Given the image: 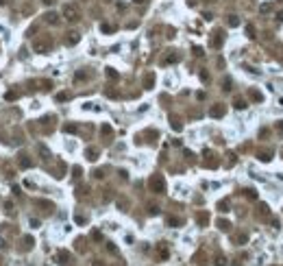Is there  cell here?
<instances>
[{
	"label": "cell",
	"mask_w": 283,
	"mask_h": 266,
	"mask_svg": "<svg viewBox=\"0 0 283 266\" xmlns=\"http://www.w3.org/2000/svg\"><path fill=\"white\" fill-rule=\"evenodd\" d=\"M148 188H150L155 194H163V192H166V179L161 177V175H152L150 181H148Z\"/></svg>",
	"instance_id": "cell-2"
},
{
	"label": "cell",
	"mask_w": 283,
	"mask_h": 266,
	"mask_svg": "<svg viewBox=\"0 0 283 266\" xmlns=\"http://www.w3.org/2000/svg\"><path fill=\"white\" fill-rule=\"evenodd\" d=\"M44 20H46L48 24H57V22H59V15H57V13H46Z\"/></svg>",
	"instance_id": "cell-9"
},
{
	"label": "cell",
	"mask_w": 283,
	"mask_h": 266,
	"mask_svg": "<svg viewBox=\"0 0 283 266\" xmlns=\"http://www.w3.org/2000/svg\"><path fill=\"white\" fill-rule=\"evenodd\" d=\"M92 266H105V264H100V262H94V264H92Z\"/></svg>",
	"instance_id": "cell-36"
},
{
	"label": "cell",
	"mask_w": 283,
	"mask_h": 266,
	"mask_svg": "<svg viewBox=\"0 0 283 266\" xmlns=\"http://www.w3.org/2000/svg\"><path fill=\"white\" fill-rule=\"evenodd\" d=\"M148 212L155 216V214H159V207H157V205H150V210H148Z\"/></svg>",
	"instance_id": "cell-29"
},
{
	"label": "cell",
	"mask_w": 283,
	"mask_h": 266,
	"mask_svg": "<svg viewBox=\"0 0 283 266\" xmlns=\"http://www.w3.org/2000/svg\"><path fill=\"white\" fill-rule=\"evenodd\" d=\"M42 2H44V4H52L54 0H42Z\"/></svg>",
	"instance_id": "cell-35"
},
{
	"label": "cell",
	"mask_w": 283,
	"mask_h": 266,
	"mask_svg": "<svg viewBox=\"0 0 283 266\" xmlns=\"http://www.w3.org/2000/svg\"><path fill=\"white\" fill-rule=\"evenodd\" d=\"M246 33H248V37H255V26L248 24V26H246Z\"/></svg>",
	"instance_id": "cell-24"
},
{
	"label": "cell",
	"mask_w": 283,
	"mask_h": 266,
	"mask_svg": "<svg viewBox=\"0 0 283 266\" xmlns=\"http://www.w3.org/2000/svg\"><path fill=\"white\" fill-rule=\"evenodd\" d=\"M246 196H248V199H255L257 194H255V190H246Z\"/></svg>",
	"instance_id": "cell-30"
},
{
	"label": "cell",
	"mask_w": 283,
	"mask_h": 266,
	"mask_svg": "<svg viewBox=\"0 0 283 266\" xmlns=\"http://www.w3.org/2000/svg\"><path fill=\"white\" fill-rule=\"evenodd\" d=\"M79 42H81V35H79L76 31L68 33V37H65V44H68V46H74V44H79Z\"/></svg>",
	"instance_id": "cell-5"
},
{
	"label": "cell",
	"mask_w": 283,
	"mask_h": 266,
	"mask_svg": "<svg viewBox=\"0 0 283 266\" xmlns=\"http://www.w3.org/2000/svg\"><path fill=\"white\" fill-rule=\"evenodd\" d=\"M31 227H35V229H37V227H39V221H37V218H31Z\"/></svg>",
	"instance_id": "cell-33"
},
{
	"label": "cell",
	"mask_w": 283,
	"mask_h": 266,
	"mask_svg": "<svg viewBox=\"0 0 283 266\" xmlns=\"http://www.w3.org/2000/svg\"><path fill=\"white\" fill-rule=\"evenodd\" d=\"M59 260H63V266H70V253L68 251H61L59 253Z\"/></svg>",
	"instance_id": "cell-10"
},
{
	"label": "cell",
	"mask_w": 283,
	"mask_h": 266,
	"mask_svg": "<svg viewBox=\"0 0 283 266\" xmlns=\"http://www.w3.org/2000/svg\"><path fill=\"white\" fill-rule=\"evenodd\" d=\"M85 155H87V159H90V162H96V159H98V148H87V151H85Z\"/></svg>",
	"instance_id": "cell-7"
},
{
	"label": "cell",
	"mask_w": 283,
	"mask_h": 266,
	"mask_svg": "<svg viewBox=\"0 0 283 266\" xmlns=\"http://www.w3.org/2000/svg\"><path fill=\"white\" fill-rule=\"evenodd\" d=\"M214 264H216V266H224V264H227V258H222V255H218Z\"/></svg>",
	"instance_id": "cell-17"
},
{
	"label": "cell",
	"mask_w": 283,
	"mask_h": 266,
	"mask_svg": "<svg viewBox=\"0 0 283 266\" xmlns=\"http://www.w3.org/2000/svg\"><path fill=\"white\" fill-rule=\"evenodd\" d=\"M168 225H170V227H179V225H183V221L177 218V216H170V218H168Z\"/></svg>",
	"instance_id": "cell-13"
},
{
	"label": "cell",
	"mask_w": 283,
	"mask_h": 266,
	"mask_svg": "<svg viewBox=\"0 0 283 266\" xmlns=\"http://www.w3.org/2000/svg\"><path fill=\"white\" fill-rule=\"evenodd\" d=\"M259 212H261V216H268V205L261 203V205H259Z\"/></svg>",
	"instance_id": "cell-22"
},
{
	"label": "cell",
	"mask_w": 283,
	"mask_h": 266,
	"mask_svg": "<svg viewBox=\"0 0 283 266\" xmlns=\"http://www.w3.org/2000/svg\"><path fill=\"white\" fill-rule=\"evenodd\" d=\"M107 77H109V79H118V72H116L113 68H107Z\"/></svg>",
	"instance_id": "cell-18"
},
{
	"label": "cell",
	"mask_w": 283,
	"mask_h": 266,
	"mask_svg": "<svg viewBox=\"0 0 283 266\" xmlns=\"http://www.w3.org/2000/svg\"><path fill=\"white\" fill-rule=\"evenodd\" d=\"M50 48H52V42H50V40H46V42H44V40L35 42V50H37L39 55H46V52L50 50Z\"/></svg>",
	"instance_id": "cell-3"
},
{
	"label": "cell",
	"mask_w": 283,
	"mask_h": 266,
	"mask_svg": "<svg viewBox=\"0 0 283 266\" xmlns=\"http://www.w3.org/2000/svg\"><path fill=\"white\" fill-rule=\"evenodd\" d=\"M218 227H220L222 231H229V227H231V225H229L227 221H220V222H218Z\"/></svg>",
	"instance_id": "cell-20"
},
{
	"label": "cell",
	"mask_w": 283,
	"mask_h": 266,
	"mask_svg": "<svg viewBox=\"0 0 283 266\" xmlns=\"http://www.w3.org/2000/svg\"><path fill=\"white\" fill-rule=\"evenodd\" d=\"M250 98H253V100H264V96H261L259 92H255V89L250 92Z\"/></svg>",
	"instance_id": "cell-19"
},
{
	"label": "cell",
	"mask_w": 283,
	"mask_h": 266,
	"mask_svg": "<svg viewBox=\"0 0 283 266\" xmlns=\"http://www.w3.org/2000/svg\"><path fill=\"white\" fill-rule=\"evenodd\" d=\"M235 242H242V244H244V242H246V236H237Z\"/></svg>",
	"instance_id": "cell-34"
},
{
	"label": "cell",
	"mask_w": 283,
	"mask_h": 266,
	"mask_svg": "<svg viewBox=\"0 0 283 266\" xmlns=\"http://www.w3.org/2000/svg\"><path fill=\"white\" fill-rule=\"evenodd\" d=\"M61 13H63V18H65L68 22H79V20H81V11H79L76 4H63Z\"/></svg>",
	"instance_id": "cell-1"
},
{
	"label": "cell",
	"mask_w": 283,
	"mask_h": 266,
	"mask_svg": "<svg viewBox=\"0 0 283 266\" xmlns=\"http://www.w3.org/2000/svg\"><path fill=\"white\" fill-rule=\"evenodd\" d=\"M233 105H235V109H246V107H248L244 98H235V103H233Z\"/></svg>",
	"instance_id": "cell-14"
},
{
	"label": "cell",
	"mask_w": 283,
	"mask_h": 266,
	"mask_svg": "<svg viewBox=\"0 0 283 266\" xmlns=\"http://www.w3.org/2000/svg\"><path fill=\"white\" fill-rule=\"evenodd\" d=\"M76 222H79V225H85V222H87V218H85V216H79V214H76Z\"/></svg>",
	"instance_id": "cell-27"
},
{
	"label": "cell",
	"mask_w": 283,
	"mask_h": 266,
	"mask_svg": "<svg viewBox=\"0 0 283 266\" xmlns=\"http://www.w3.org/2000/svg\"><path fill=\"white\" fill-rule=\"evenodd\" d=\"M229 24H231V26H237V24H239V20H237L235 15H231V20H229Z\"/></svg>",
	"instance_id": "cell-26"
},
{
	"label": "cell",
	"mask_w": 283,
	"mask_h": 266,
	"mask_svg": "<svg viewBox=\"0 0 283 266\" xmlns=\"http://www.w3.org/2000/svg\"><path fill=\"white\" fill-rule=\"evenodd\" d=\"M102 133H105V135H109V133H111V127H109V125H105V127H102Z\"/></svg>",
	"instance_id": "cell-32"
},
{
	"label": "cell",
	"mask_w": 283,
	"mask_h": 266,
	"mask_svg": "<svg viewBox=\"0 0 283 266\" xmlns=\"http://www.w3.org/2000/svg\"><path fill=\"white\" fill-rule=\"evenodd\" d=\"M224 111H227V109H224V105H214V107L209 109V116H211V118H222V116H224Z\"/></svg>",
	"instance_id": "cell-4"
},
{
	"label": "cell",
	"mask_w": 283,
	"mask_h": 266,
	"mask_svg": "<svg viewBox=\"0 0 283 266\" xmlns=\"http://www.w3.org/2000/svg\"><path fill=\"white\" fill-rule=\"evenodd\" d=\"M170 125H172V129H174V131H181V129H183V125H181V120H179L177 116H172V118H170Z\"/></svg>",
	"instance_id": "cell-8"
},
{
	"label": "cell",
	"mask_w": 283,
	"mask_h": 266,
	"mask_svg": "<svg viewBox=\"0 0 283 266\" xmlns=\"http://www.w3.org/2000/svg\"><path fill=\"white\" fill-rule=\"evenodd\" d=\"M68 98H70V94H65V92H63V94H59V96H57V100H68Z\"/></svg>",
	"instance_id": "cell-28"
},
{
	"label": "cell",
	"mask_w": 283,
	"mask_h": 266,
	"mask_svg": "<svg viewBox=\"0 0 283 266\" xmlns=\"http://www.w3.org/2000/svg\"><path fill=\"white\" fill-rule=\"evenodd\" d=\"M65 131L68 133H76V125H65Z\"/></svg>",
	"instance_id": "cell-25"
},
{
	"label": "cell",
	"mask_w": 283,
	"mask_h": 266,
	"mask_svg": "<svg viewBox=\"0 0 283 266\" xmlns=\"http://www.w3.org/2000/svg\"><path fill=\"white\" fill-rule=\"evenodd\" d=\"M152 83H155V77H152V74H148V77H146V81H144L146 89H150V88H152Z\"/></svg>",
	"instance_id": "cell-16"
},
{
	"label": "cell",
	"mask_w": 283,
	"mask_h": 266,
	"mask_svg": "<svg viewBox=\"0 0 283 266\" xmlns=\"http://www.w3.org/2000/svg\"><path fill=\"white\" fill-rule=\"evenodd\" d=\"M277 131H279V135H283V120H281V122H277Z\"/></svg>",
	"instance_id": "cell-31"
},
{
	"label": "cell",
	"mask_w": 283,
	"mask_h": 266,
	"mask_svg": "<svg viewBox=\"0 0 283 266\" xmlns=\"http://www.w3.org/2000/svg\"><path fill=\"white\" fill-rule=\"evenodd\" d=\"M196 221H198V225H207V222H209V216H207V214H198Z\"/></svg>",
	"instance_id": "cell-15"
},
{
	"label": "cell",
	"mask_w": 283,
	"mask_h": 266,
	"mask_svg": "<svg viewBox=\"0 0 283 266\" xmlns=\"http://www.w3.org/2000/svg\"><path fill=\"white\" fill-rule=\"evenodd\" d=\"M4 98H7V100H15V98H18V92H7Z\"/></svg>",
	"instance_id": "cell-21"
},
{
	"label": "cell",
	"mask_w": 283,
	"mask_h": 266,
	"mask_svg": "<svg viewBox=\"0 0 283 266\" xmlns=\"http://www.w3.org/2000/svg\"><path fill=\"white\" fill-rule=\"evenodd\" d=\"M214 35H216V37L211 40V46H214V48H218V46L222 44V33H214Z\"/></svg>",
	"instance_id": "cell-11"
},
{
	"label": "cell",
	"mask_w": 283,
	"mask_h": 266,
	"mask_svg": "<svg viewBox=\"0 0 283 266\" xmlns=\"http://www.w3.org/2000/svg\"><path fill=\"white\" fill-rule=\"evenodd\" d=\"M100 31H105V33H111V31H113V26H111V24H102V26H100Z\"/></svg>",
	"instance_id": "cell-23"
},
{
	"label": "cell",
	"mask_w": 283,
	"mask_h": 266,
	"mask_svg": "<svg viewBox=\"0 0 283 266\" xmlns=\"http://www.w3.org/2000/svg\"><path fill=\"white\" fill-rule=\"evenodd\" d=\"M259 159H261V162H270V159H272V153H270V151H261V153H259Z\"/></svg>",
	"instance_id": "cell-12"
},
{
	"label": "cell",
	"mask_w": 283,
	"mask_h": 266,
	"mask_svg": "<svg viewBox=\"0 0 283 266\" xmlns=\"http://www.w3.org/2000/svg\"><path fill=\"white\" fill-rule=\"evenodd\" d=\"M157 251H159V258H161V260H168L170 251H168V247H166V244H159V247H157Z\"/></svg>",
	"instance_id": "cell-6"
}]
</instances>
